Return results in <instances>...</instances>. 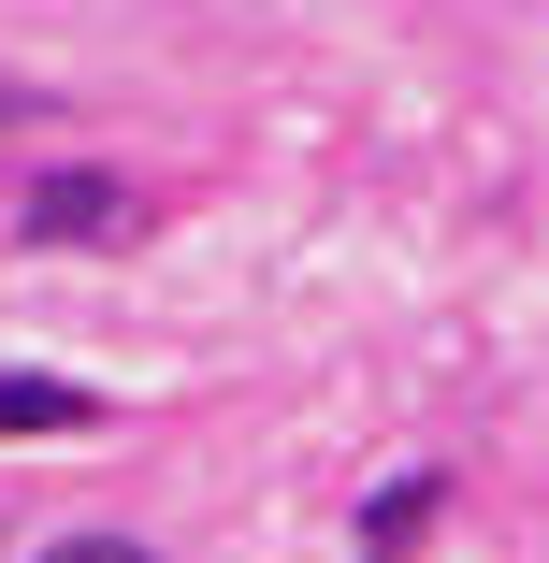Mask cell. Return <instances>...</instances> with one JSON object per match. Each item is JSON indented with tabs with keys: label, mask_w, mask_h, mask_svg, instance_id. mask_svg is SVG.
<instances>
[{
	"label": "cell",
	"mask_w": 549,
	"mask_h": 563,
	"mask_svg": "<svg viewBox=\"0 0 549 563\" xmlns=\"http://www.w3.org/2000/svg\"><path fill=\"white\" fill-rule=\"evenodd\" d=\"M15 232H30V246H131V232H145V202H131L117 174H30Z\"/></svg>",
	"instance_id": "1"
},
{
	"label": "cell",
	"mask_w": 549,
	"mask_h": 563,
	"mask_svg": "<svg viewBox=\"0 0 549 563\" xmlns=\"http://www.w3.org/2000/svg\"><path fill=\"white\" fill-rule=\"evenodd\" d=\"M101 419V390H73V376H0V433H87Z\"/></svg>",
	"instance_id": "2"
},
{
	"label": "cell",
	"mask_w": 549,
	"mask_h": 563,
	"mask_svg": "<svg viewBox=\"0 0 549 563\" xmlns=\"http://www.w3.org/2000/svg\"><path fill=\"white\" fill-rule=\"evenodd\" d=\"M419 534H433V477H405V492H391V506L362 520V563H405Z\"/></svg>",
	"instance_id": "3"
},
{
	"label": "cell",
	"mask_w": 549,
	"mask_h": 563,
	"mask_svg": "<svg viewBox=\"0 0 549 563\" xmlns=\"http://www.w3.org/2000/svg\"><path fill=\"white\" fill-rule=\"evenodd\" d=\"M44 563H160V549H145V534H58Z\"/></svg>",
	"instance_id": "4"
},
{
	"label": "cell",
	"mask_w": 549,
	"mask_h": 563,
	"mask_svg": "<svg viewBox=\"0 0 549 563\" xmlns=\"http://www.w3.org/2000/svg\"><path fill=\"white\" fill-rule=\"evenodd\" d=\"M15 117H44V87H30V73H0V131H15Z\"/></svg>",
	"instance_id": "5"
}]
</instances>
